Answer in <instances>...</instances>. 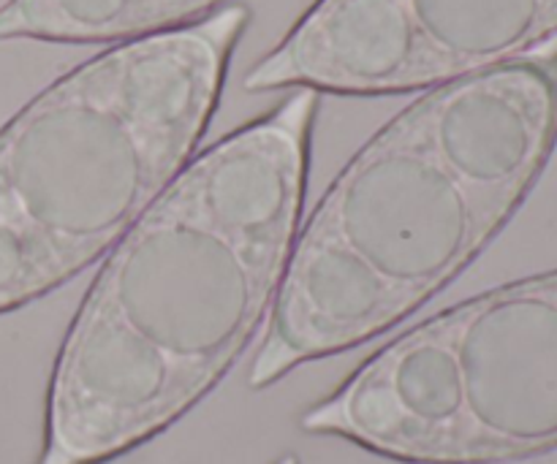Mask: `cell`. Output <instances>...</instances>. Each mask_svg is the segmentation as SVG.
Instances as JSON below:
<instances>
[{
  "instance_id": "1",
  "label": "cell",
  "mask_w": 557,
  "mask_h": 464,
  "mask_svg": "<svg viewBox=\"0 0 557 464\" xmlns=\"http://www.w3.org/2000/svg\"><path fill=\"white\" fill-rule=\"evenodd\" d=\"M319 92L190 158L109 250L54 359L36 464H103L194 411L259 342L299 234Z\"/></svg>"
},
{
  "instance_id": "2",
  "label": "cell",
  "mask_w": 557,
  "mask_h": 464,
  "mask_svg": "<svg viewBox=\"0 0 557 464\" xmlns=\"http://www.w3.org/2000/svg\"><path fill=\"white\" fill-rule=\"evenodd\" d=\"M557 141V54L433 87L379 130L299 228L248 386L386 335L498 237Z\"/></svg>"
},
{
  "instance_id": "3",
  "label": "cell",
  "mask_w": 557,
  "mask_h": 464,
  "mask_svg": "<svg viewBox=\"0 0 557 464\" xmlns=\"http://www.w3.org/2000/svg\"><path fill=\"white\" fill-rule=\"evenodd\" d=\"M248 22L232 3L114 43L0 128V315L107 259L188 166Z\"/></svg>"
},
{
  "instance_id": "4",
  "label": "cell",
  "mask_w": 557,
  "mask_h": 464,
  "mask_svg": "<svg viewBox=\"0 0 557 464\" xmlns=\"http://www.w3.org/2000/svg\"><path fill=\"white\" fill-rule=\"evenodd\" d=\"M299 427L406 464H506L555 451L557 269L397 335Z\"/></svg>"
},
{
  "instance_id": "5",
  "label": "cell",
  "mask_w": 557,
  "mask_h": 464,
  "mask_svg": "<svg viewBox=\"0 0 557 464\" xmlns=\"http://www.w3.org/2000/svg\"><path fill=\"white\" fill-rule=\"evenodd\" d=\"M557 36V0H315L243 87L341 96L433 90L528 58Z\"/></svg>"
},
{
  "instance_id": "6",
  "label": "cell",
  "mask_w": 557,
  "mask_h": 464,
  "mask_svg": "<svg viewBox=\"0 0 557 464\" xmlns=\"http://www.w3.org/2000/svg\"><path fill=\"white\" fill-rule=\"evenodd\" d=\"M232 0H5L0 41L123 43L194 25Z\"/></svg>"
},
{
  "instance_id": "7",
  "label": "cell",
  "mask_w": 557,
  "mask_h": 464,
  "mask_svg": "<svg viewBox=\"0 0 557 464\" xmlns=\"http://www.w3.org/2000/svg\"><path fill=\"white\" fill-rule=\"evenodd\" d=\"M275 464H299V460L294 454H286V456H281Z\"/></svg>"
}]
</instances>
